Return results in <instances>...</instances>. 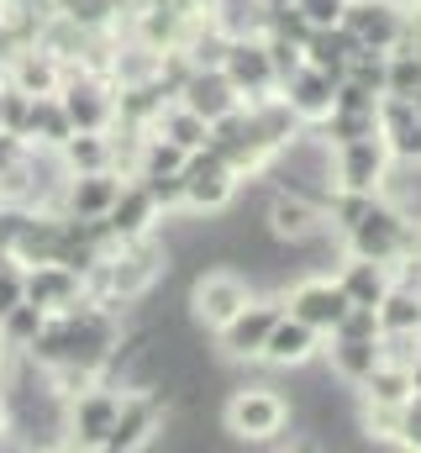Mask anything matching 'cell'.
I'll use <instances>...</instances> for the list:
<instances>
[{
    "label": "cell",
    "mask_w": 421,
    "mask_h": 453,
    "mask_svg": "<svg viewBox=\"0 0 421 453\" xmlns=\"http://www.w3.org/2000/svg\"><path fill=\"white\" fill-rule=\"evenodd\" d=\"M116 406H121V390H116L111 380H96V385H85L80 395H69V401H64V443L101 453L105 433H111V422H116Z\"/></svg>",
    "instance_id": "4"
},
{
    "label": "cell",
    "mask_w": 421,
    "mask_h": 453,
    "mask_svg": "<svg viewBox=\"0 0 421 453\" xmlns=\"http://www.w3.org/2000/svg\"><path fill=\"white\" fill-rule=\"evenodd\" d=\"M337 264H342V269H337L332 280L342 285V296H348L353 306H379V301H385V290L395 285V269H390V264L353 258V253H348V258H337Z\"/></svg>",
    "instance_id": "18"
},
{
    "label": "cell",
    "mask_w": 421,
    "mask_h": 453,
    "mask_svg": "<svg viewBox=\"0 0 421 453\" xmlns=\"http://www.w3.org/2000/svg\"><path fill=\"white\" fill-rule=\"evenodd\" d=\"M253 296H258V290H253V280H248L242 269H206V274H195V285H190V322L206 327V333H221Z\"/></svg>",
    "instance_id": "2"
},
{
    "label": "cell",
    "mask_w": 421,
    "mask_h": 453,
    "mask_svg": "<svg viewBox=\"0 0 421 453\" xmlns=\"http://www.w3.org/2000/svg\"><path fill=\"white\" fill-rule=\"evenodd\" d=\"M379 338H326L321 342V364L332 369V380L342 385H358L374 364H379Z\"/></svg>",
    "instance_id": "20"
},
{
    "label": "cell",
    "mask_w": 421,
    "mask_h": 453,
    "mask_svg": "<svg viewBox=\"0 0 421 453\" xmlns=\"http://www.w3.org/2000/svg\"><path fill=\"white\" fill-rule=\"evenodd\" d=\"M0 85H5V80H0Z\"/></svg>",
    "instance_id": "36"
},
{
    "label": "cell",
    "mask_w": 421,
    "mask_h": 453,
    "mask_svg": "<svg viewBox=\"0 0 421 453\" xmlns=\"http://www.w3.org/2000/svg\"><path fill=\"white\" fill-rule=\"evenodd\" d=\"M42 322H48V311L21 296V301L0 317V348H5V353H27V342L42 333Z\"/></svg>",
    "instance_id": "26"
},
{
    "label": "cell",
    "mask_w": 421,
    "mask_h": 453,
    "mask_svg": "<svg viewBox=\"0 0 421 453\" xmlns=\"http://www.w3.org/2000/svg\"><path fill=\"white\" fill-rule=\"evenodd\" d=\"M390 148H385V137L379 132H369V137H353V142H337L332 148V185L337 190H379L385 185V174H390Z\"/></svg>",
    "instance_id": "6"
},
{
    "label": "cell",
    "mask_w": 421,
    "mask_h": 453,
    "mask_svg": "<svg viewBox=\"0 0 421 453\" xmlns=\"http://www.w3.org/2000/svg\"><path fill=\"white\" fill-rule=\"evenodd\" d=\"M285 296V311L290 317H301L306 327H316L321 338L337 327V317L348 311V296H342V285L332 280V274H306V280H295L290 290H279Z\"/></svg>",
    "instance_id": "10"
},
{
    "label": "cell",
    "mask_w": 421,
    "mask_h": 453,
    "mask_svg": "<svg viewBox=\"0 0 421 453\" xmlns=\"http://www.w3.org/2000/svg\"><path fill=\"white\" fill-rule=\"evenodd\" d=\"M411 111H417V116H421V90H417V96H411Z\"/></svg>",
    "instance_id": "33"
},
{
    "label": "cell",
    "mask_w": 421,
    "mask_h": 453,
    "mask_svg": "<svg viewBox=\"0 0 421 453\" xmlns=\"http://www.w3.org/2000/svg\"><path fill=\"white\" fill-rule=\"evenodd\" d=\"M374 201H379V190H332V196H326V226L342 237L348 226L364 222V211H369Z\"/></svg>",
    "instance_id": "27"
},
{
    "label": "cell",
    "mask_w": 421,
    "mask_h": 453,
    "mask_svg": "<svg viewBox=\"0 0 421 453\" xmlns=\"http://www.w3.org/2000/svg\"><path fill=\"white\" fill-rule=\"evenodd\" d=\"M264 226H269V237H279L285 248L311 242L316 232H326V201L295 196V190H274V196L264 201Z\"/></svg>",
    "instance_id": "9"
},
{
    "label": "cell",
    "mask_w": 421,
    "mask_h": 453,
    "mask_svg": "<svg viewBox=\"0 0 421 453\" xmlns=\"http://www.w3.org/2000/svg\"><path fill=\"white\" fill-rule=\"evenodd\" d=\"M74 132V121L64 111V101L58 96H32V111H27V142L32 148H64V137Z\"/></svg>",
    "instance_id": "23"
},
{
    "label": "cell",
    "mask_w": 421,
    "mask_h": 453,
    "mask_svg": "<svg viewBox=\"0 0 421 453\" xmlns=\"http://www.w3.org/2000/svg\"><path fill=\"white\" fill-rule=\"evenodd\" d=\"M174 101H180V106H190L195 116H206V121H221L226 111H237V106H242V96H237V85L221 74V64H216V69H190V74L180 80Z\"/></svg>",
    "instance_id": "15"
},
{
    "label": "cell",
    "mask_w": 421,
    "mask_h": 453,
    "mask_svg": "<svg viewBox=\"0 0 421 453\" xmlns=\"http://www.w3.org/2000/svg\"><path fill=\"white\" fill-rule=\"evenodd\" d=\"M69 174H96V169H116V142L111 132H69L58 148Z\"/></svg>",
    "instance_id": "22"
},
{
    "label": "cell",
    "mask_w": 421,
    "mask_h": 453,
    "mask_svg": "<svg viewBox=\"0 0 421 453\" xmlns=\"http://www.w3.org/2000/svg\"><path fill=\"white\" fill-rule=\"evenodd\" d=\"M148 132H158V137H169L174 148L195 153V148H206L210 121H206V116H195L190 106H180V101H164V111L153 116V127H148Z\"/></svg>",
    "instance_id": "24"
},
{
    "label": "cell",
    "mask_w": 421,
    "mask_h": 453,
    "mask_svg": "<svg viewBox=\"0 0 421 453\" xmlns=\"http://www.w3.org/2000/svg\"><path fill=\"white\" fill-rule=\"evenodd\" d=\"M180 174H185V211H190V217H221V211H232L242 180H237L210 148H195Z\"/></svg>",
    "instance_id": "3"
},
{
    "label": "cell",
    "mask_w": 421,
    "mask_h": 453,
    "mask_svg": "<svg viewBox=\"0 0 421 453\" xmlns=\"http://www.w3.org/2000/svg\"><path fill=\"white\" fill-rule=\"evenodd\" d=\"M342 27L353 32L358 48L390 53L395 37L411 27V11H406V0H348V5H342Z\"/></svg>",
    "instance_id": "8"
},
{
    "label": "cell",
    "mask_w": 421,
    "mask_h": 453,
    "mask_svg": "<svg viewBox=\"0 0 421 453\" xmlns=\"http://www.w3.org/2000/svg\"><path fill=\"white\" fill-rule=\"evenodd\" d=\"M21 296L32 306H42L48 317L69 311L74 301H85V274L69 264H21Z\"/></svg>",
    "instance_id": "12"
},
{
    "label": "cell",
    "mask_w": 421,
    "mask_h": 453,
    "mask_svg": "<svg viewBox=\"0 0 421 453\" xmlns=\"http://www.w3.org/2000/svg\"><path fill=\"white\" fill-rule=\"evenodd\" d=\"M221 422L237 443H279L285 427L295 422V406L274 390V385H242L226 395L221 406Z\"/></svg>",
    "instance_id": "1"
},
{
    "label": "cell",
    "mask_w": 421,
    "mask_h": 453,
    "mask_svg": "<svg viewBox=\"0 0 421 453\" xmlns=\"http://www.w3.org/2000/svg\"><path fill=\"white\" fill-rule=\"evenodd\" d=\"M395 449H417V453H421V390L401 401V422H395Z\"/></svg>",
    "instance_id": "31"
},
{
    "label": "cell",
    "mask_w": 421,
    "mask_h": 453,
    "mask_svg": "<svg viewBox=\"0 0 421 453\" xmlns=\"http://www.w3.org/2000/svg\"><path fill=\"white\" fill-rule=\"evenodd\" d=\"M401 226H406V211H401L395 201H385V196H379V201L364 211V222L342 232V248H348L353 258L395 264V253H401Z\"/></svg>",
    "instance_id": "7"
},
{
    "label": "cell",
    "mask_w": 421,
    "mask_h": 453,
    "mask_svg": "<svg viewBox=\"0 0 421 453\" xmlns=\"http://www.w3.org/2000/svg\"><path fill=\"white\" fill-rule=\"evenodd\" d=\"M417 90H421V58L417 53H390V64H385V96L411 101Z\"/></svg>",
    "instance_id": "28"
},
{
    "label": "cell",
    "mask_w": 421,
    "mask_h": 453,
    "mask_svg": "<svg viewBox=\"0 0 421 453\" xmlns=\"http://www.w3.org/2000/svg\"><path fill=\"white\" fill-rule=\"evenodd\" d=\"M301 53H306V64L311 69H321L332 85L342 80V69H348V58L358 53V42H353V32L337 21V27H311L306 32V42H301Z\"/></svg>",
    "instance_id": "19"
},
{
    "label": "cell",
    "mask_w": 421,
    "mask_h": 453,
    "mask_svg": "<svg viewBox=\"0 0 421 453\" xmlns=\"http://www.w3.org/2000/svg\"><path fill=\"white\" fill-rule=\"evenodd\" d=\"M21 301V264H5L0 269V317Z\"/></svg>",
    "instance_id": "32"
},
{
    "label": "cell",
    "mask_w": 421,
    "mask_h": 453,
    "mask_svg": "<svg viewBox=\"0 0 421 453\" xmlns=\"http://www.w3.org/2000/svg\"><path fill=\"white\" fill-rule=\"evenodd\" d=\"M221 74L237 85V96H242V101L279 90V74H274V58H269L264 37H232V42H226V53H221Z\"/></svg>",
    "instance_id": "11"
},
{
    "label": "cell",
    "mask_w": 421,
    "mask_h": 453,
    "mask_svg": "<svg viewBox=\"0 0 421 453\" xmlns=\"http://www.w3.org/2000/svg\"><path fill=\"white\" fill-rule=\"evenodd\" d=\"M142 185H148V196L158 201V211L169 217V211H185V174L174 169V174H137Z\"/></svg>",
    "instance_id": "29"
},
{
    "label": "cell",
    "mask_w": 421,
    "mask_h": 453,
    "mask_svg": "<svg viewBox=\"0 0 421 453\" xmlns=\"http://www.w3.org/2000/svg\"><path fill=\"white\" fill-rule=\"evenodd\" d=\"M353 390H358L364 406H401L406 395H417V390H411V369H406V364H390V358H379Z\"/></svg>",
    "instance_id": "21"
},
{
    "label": "cell",
    "mask_w": 421,
    "mask_h": 453,
    "mask_svg": "<svg viewBox=\"0 0 421 453\" xmlns=\"http://www.w3.org/2000/svg\"><path fill=\"white\" fill-rule=\"evenodd\" d=\"M121 169H96V174H64V190H58V211L80 217V222H101L111 211V201L121 196Z\"/></svg>",
    "instance_id": "13"
},
{
    "label": "cell",
    "mask_w": 421,
    "mask_h": 453,
    "mask_svg": "<svg viewBox=\"0 0 421 453\" xmlns=\"http://www.w3.org/2000/svg\"><path fill=\"white\" fill-rule=\"evenodd\" d=\"M279 96H285V106L295 111L301 127H316L321 116L332 111V80L321 69H311V64H301L295 74H285L279 80Z\"/></svg>",
    "instance_id": "17"
},
{
    "label": "cell",
    "mask_w": 421,
    "mask_h": 453,
    "mask_svg": "<svg viewBox=\"0 0 421 453\" xmlns=\"http://www.w3.org/2000/svg\"><path fill=\"white\" fill-rule=\"evenodd\" d=\"M326 338H379V311H374V306H353V301H348V311L337 317V327H332Z\"/></svg>",
    "instance_id": "30"
},
{
    "label": "cell",
    "mask_w": 421,
    "mask_h": 453,
    "mask_svg": "<svg viewBox=\"0 0 421 453\" xmlns=\"http://www.w3.org/2000/svg\"><path fill=\"white\" fill-rule=\"evenodd\" d=\"M417 338H421V322H417Z\"/></svg>",
    "instance_id": "35"
},
{
    "label": "cell",
    "mask_w": 421,
    "mask_h": 453,
    "mask_svg": "<svg viewBox=\"0 0 421 453\" xmlns=\"http://www.w3.org/2000/svg\"><path fill=\"white\" fill-rule=\"evenodd\" d=\"M321 333L316 327H306L301 317H279L274 322V333L264 338V353H258V364H269V369H306V364H316L321 358Z\"/></svg>",
    "instance_id": "14"
},
{
    "label": "cell",
    "mask_w": 421,
    "mask_h": 453,
    "mask_svg": "<svg viewBox=\"0 0 421 453\" xmlns=\"http://www.w3.org/2000/svg\"><path fill=\"white\" fill-rule=\"evenodd\" d=\"M5 264H16V258H11V253H5V248H0V269H5Z\"/></svg>",
    "instance_id": "34"
},
{
    "label": "cell",
    "mask_w": 421,
    "mask_h": 453,
    "mask_svg": "<svg viewBox=\"0 0 421 453\" xmlns=\"http://www.w3.org/2000/svg\"><path fill=\"white\" fill-rule=\"evenodd\" d=\"M374 311H379V333H417V322H421V285L395 280Z\"/></svg>",
    "instance_id": "25"
},
{
    "label": "cell",
    "mask_w": 421,
    "mask_h": 453,
    "mask_svg": "<svg viewBox=\"0 0 421 453\" xmlns=\"http://www.w3.org/2000/svg\"><path fill=\"white\" fill-rule=\"evenodd\" d=\"M164 222V211H158V201L148 196V185L132 174V180H121V196L111 201V211H105V226L116 232V242H126V237H142V232H153V226Z\"/></svg>",
    "instance_id": "16"
},
{
    "label": "cell",
    "mask_w": 421,
    "mask_h": 453,
    "mask_svg": "<svg viewBox=\"0 0 421 453\" xmlns=\"http://www.w3.org/2000/svg\"><path fill=\"white\" fill-rule=\"evenodd\" d=\"M279 317H285V296H279V290H274V296H253V301L216 333V348H221L226 358H237V364H258L264 338L274 333Z\"/></svg>",
    "instance_id": "5"
}]
</instances>
